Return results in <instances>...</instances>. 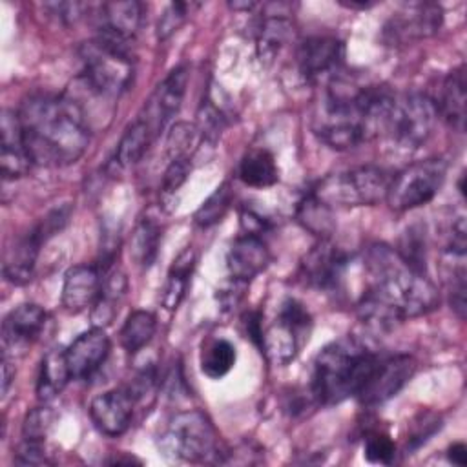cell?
<instances>
[{"instance_id": "cell-8", "label": "cell", "mask_w": 467, "mask_h": 467, "mask_svg": "<svg viewBox=\"0 0 467 467\" xmlns=\"http://www.w3.org/2000/svg\"><path fill=\"white\" fill-rule=\"evenodd\" d=\"M310 330L312 317L306 306L294 297H286L281 301L274 323L263 330L261 352L274 365H286L308 341Z\"/></svg>"}, {"instance_id": "cell-17", "label": "cell", "mask_w": 467, "mask_h": 467, "mask_svg": "<svg viewBox=\"0 0 467 467\" xmlns=\"http://www.w3.org/2000/svg\"><path fill=\"white\" fill-rule=\"evenodd\" d=\"M0 173L4 181L24 177L33 166L31 157L24 144L22 126L16 111L4 109L0 117Z\"/></svg>"}, {"instance_id": "cell-42", "label": "cell", "mask_w": 467, "mask_h": 467, "mask_svg": "<svg viewBox=\"0 0 467 467\" xmlns=\"http://www.w3.org/2000/svg\"><path fill=\"white\" fill-rule=\"evenodd\" d=\"M244 328L248 337L261 348L263 347V323H261V314L259 312H250L244 316Z\"/></svg>"}, {"instance_id": "cell-40", "label": "cell", "mask_w": 467, "mask_h": 467, "mask_svg": "<svg viewBox=\"0 0 467 467\" xmlns=\"http://www.w3.org/2000/svg\"><path fill=\"white\" fill-rule=\"evenodd\" d=\"M47 452L42 445V440H22V443L16 447L15 452V463L20 465H40L47 463Z\"/></svg>"}, {"instance_id": "cell-24", "label": "cell", "mask_w": 467, "mask_h": 467, "mask_svg": "<svg viewBox=\"0 0 467 467\" xmlns=\"http://www.w3.org/2000/svg\"><path fill=\"white\" fill-rule=\"evenodd\" d=\"M290 36H292V22L279 11L270 13L263 20L257 31L255 51H257L259 62L265 66H270L279 55V51L283 49V46L290 40Z\"/></svg>"}, {"instance_id": "cell-1", "label": "cell", "mask_w": 467, "mask_h": 467, "mask_svg": "<svg viewBox=\"0 0 467 467\" xmlns=\"http://www.w3.org/2000/svg\"><path fill=\"white\" fill-rule=\"evenodd\" d=\"M367 290L358 303L359 319L376 332L425 316L440 305V292L427 274L410 268L389 244H372L365 254Z\"/></svg>"}, {"instance_id": "cell-21", "label": "cell", "mask_w": 467, "mask_h": 467, "mask_svg": "<svg viewBox=\"0 0 467 467\" xmlns=\"http://www.w3.org/2000/svg\"><path fill=\"white\" fill-rule=\"evenodd\" d=\"M44 243L46 239L36 226H33L27 234L13 241L4 252V277L13 285H26L33 277L36 257Z\"/></svg>"}, {"instance_id": "cell-34", "label": "cell", "mask_w": 467, "mask_h": 467, "mask_svg": "<svg viewBox=\"0 0 467 467\" xmlns=\"http://www.w3.org/2000/svg\"><path fill=\"white\" fill-rule=\"evenodd\" d=\"M232 204V190L228 184H221L213 190V193L199 206L193 219L201 228H208L223 221L228 208Z\"/></svg>"}, {"instance_id": "cell-15", "label": "cell", "mask_w": 467, "mask_h": 467, "mask_svg": "<svg viewBox=\"0 0 467 467\" xmlns=\"http://www.w3.org/2000/svg\"><path fill=\"white\" fill-rule=\"evenodd\" d=\"M345 57V44L336 36H310L303 40L296 53L299 73L316 82L319 78H330L341 67Z\"/></svg>"}, {"instance_id": "cell-39", "label": "cell", "mask_w": 467, "mask_h": 467, "mask_svg": "<svg viewBox=\"0 0 467 467\" xmlns=\"http://www.w3.org/2000/svg\"><path fill=\"white\" fill-rule=\"evenodd\" d=\"M192 171V161L190 159H171L168 168L164 170L161 188L164 193H175L188 179Z\"/></svg>"}, {"instance_id": "cell-3", "label": "cell", "mask_w": 467, "mask_h": 467, "mask_svg": "<svg viewBox=\"0 0 467 467\" xmlns=\"http://www.w3.org/2000/svg\"><path fill=\"white\" fill-rule=\"evenodd\" d=\"M378 356L363 341L345 336L328 343L314 359L312 396L321 405L356 398L372 372Z\"/></svg>"}, {"instance_id": "cell-18", "label": "cell", "mask_w": 467, "mask_h": 467, "mask_svg": "<svg viewBox=\"0 0 467 467\" xmlns=\"http://www.w3.org/2000/svg\"><path fill=\"white\" fill-rule=\"evenodd\" d=\"M109 337L100 327H93L80 336L66 348V359L75 379L91 378L109 354Z\"/></svg>"}, {"instance_id": "cell-43", "label": "cell", "mask_w": 467, "mask_h": 467, "mask_svg": "<svg viewBox=\"0 0 467 467\" xmlns=\"http://www.w3.org/2000/svg\"><path fill=\"white\" fill-rule=\"evenodd\" d=\"M447 458H449L451 463L463 467V465L467 463V447H465V443H462V441L452 443V445L447 449Z\"/></svg>"}, {"instance_id": "cell-46", "label": "cell", "mask_w": 467, "mask_h": 467, "mask_svg": "<svg viewBox=\"0 0 467 467\" xmlns=\"http://www.w3.org/2000/svg\"><path fill=\"white\" fill-rule=\"evenodd\" d=\"M257 4L255 2H244V4H239V2H234V4H230V7L232 9H254Z\"/></svg>"}, {"instance_id": "cell-14", "label": "cell", "mask_w": 467, "mask_h": 467, "mask_svg": "<svg viewBox=\"0 0 467 467\" xmlns=\"http://www.w3.org/2000/svg\"><path fill=\"white\" fill-rule=\"evenodd\" d=\"M348 257L339 246L332 244L328 239H321L305 254L299 272L308 286L317 290H334L343 277Z\"/></svg>"}, {"instance_id": "cell-41", "label": "cell", "mask_w": 467, "mask_h": 467, "mask_svg": "<svg viewBox=\"0 0 467 467\" xmlns=\"http://www.w3.org/2000/svg\"><path fill=\"white\" fill-rule=\"evenodd\" d=\"M46 9H49L51 15H55L60 22L75 24L89 7L80 2H58V4L51 2V4H46Z\"/></svg>"}, {"instance_id": "cell-35", "label": "cell", "mask_w": 467, "mask_h": 467, "mask_svg": "<svg viewBox=\"0 0 467 467\" xmlns=\"http://www.w3.org/2000/svg\"><path fill=\"white\" fill-rule=\"evenodd\" d=\"M199 137H201L199 128L190 122H177L175 126H171L168 139H166L170 161L171 159H190L192 151L197 146Z\"/></svg>"}, {"instance_id": "cell-36", "label": "cell", "mask_w": 467, "mask_h": 467, "mask_svg": "<svg viewBox=\"0 0 467 467\" xmlns=\"http://www.w3.org/2000/svg\"><path fill=\"white\" fill-rule=\"evenodd\" d=\"M199 7V4L193 2H171L166 5V9L162 11V15L159 16L157 22V38L159 40H166L170 38L175 31H179V27L188 20V16L192 15V9Z\"/></svg>"}, {"instance_id": "cell-44", "label": "cell", "mask_w": 467, "mask_h": 467, "mask_svg": "<svg viewBox=\"0 0 467 467\" xmlns=\"http://www.w3.org/2000/svg\"><path fill=\"white\" fill-rule=\"evenodd\" d=\"M15 379V367L9 358H2V396L7 394L11 383Z\"/></svg>"}, {"instance_id": "cell-30", "label": "cell", "mask_w": 467, "mask_h": 467, "mask_svg": "<svg viewBox=\"0 0 467 467\" xmlns=\"http://www.w3.org/2000/svg\"><path fill=\"white\" fill-rule=\"evenodd\" d=\"M155 330L157 317L148 310H135L128 316L120 328V343L130 354H135L150 343Z\"/></svg>"}, {"instance_id": "cell-37", "label": "cell", "mask_w": 467, "mask_h": 467, "mask_svg": "<svg viewBox=\"0 0 467 467\" xmlns=\"http://www.w3.org/2000/svg\"><path fill=\"white\" fill-rule=\"evenodd\" d=\"M363 454H365V460L370 463L389 465V463H392V460L396 456V445L387 434L372 432L365 440Z\"/></svg>"}, {"instance_id": "cell-16", "label": "cell", "mask_w": 467, "mask_h": 467, "mask_svg": "<svg viewBox=\"0 0 467 467\" xmlns=\"http://www.w3.org/2000/svg\"><path fill=\"white\" fill-rule=\"evenodd\" d=\"M135 401L137 400L128 387H119L99 394L89 405L93 425L106 436H120L130 427Z\"/></svg>"}, {"instance_id": "cell-29", "label": "cell", "mask_w": 467, "mask_h": 467, "mask_svg": "<svg viewBox=\"0 0 467 467\" xmlns=\"http://www.w3.org/2000/svg\"><path fill=\"white\" fill-rule=\"evenodd\" d=\"M296 217L305 230L317 235L319 239H327L336 228L332 206H328L327 202L317 199L314 193L306 195L299 202Z\"/></svg>"}, {"instance_id": "cell-23", "label": "cell", "mask_w": 467, "mask_h": 467, "mask_svg": "<svg viewBox=\"0 0 467 467\" xmlns=\"http://www.w3.org/2000/svg\"><path fill=\"white\" fill-rule=\"evenodd\" d=\"M436 104L438 115L456 131L465 130V67L458 66L441 82L440 99Z\"/></svg>"}, {"instance_id": "cell-5", "label": "cell", "mask_w": 467, "mask_h": 467, "mask_svg": "<svg viewBox=\"0 0 467 467\" xmlns=\"http://www.w3.org/2000/svg\"><path fill=\"white\" fill-rule=\"evenodd\" d=\"M389 184L383 168L367 164L327 175L312 193L328 206H372L385 201Z\"/></svg>"}, {"instance_id": "cell-26", "label": "cell", "mask_w": 467, "mask_h": 467, "mask_svg": "<svg viewBox=\"0 0 467 467\" xmlns=\"http://www.w3.org/2000/svg\"><path fill=\"white\" fill-rule=\"evenodd\" d=\"M239 179L252 188H268L279 181V170L268 150L255 148L243 155L239 162Z\"/></svg>"}, {"instance_id": "cell-9", "label": "cell", "mask_w": 467, "mask_h": 467, "mask_svg": "<svg viewBox=\"0 0 467 467\" xmlns=\"http://www.w3.org/2000/svg\"><path fill=\"white\" fill-rule=\"evenodd\" d=\"M447 175V164L443 159H425L414 162L390 177L385 201L398 212L412 210L431 202Z\"/></svg>"}, {"instance_id": "cell-22", "label": "cell", "mask_w": 467, "mask_h": 467, "mask_svg": "<svg viewBox=\"0 0 467 467\" xmlns=\"http://www.w3.org/2000/svg\"><path fill=\"white\" fill-rule=\"evenodd\" d=\"M144 5L137 0L106 2L100 5V35L130 42L142 22Z\"/></svg>"}, {"instance_id": "cell-27", "label": "cell", "mask_w": 467, "mask_h": 467, "mask_svg": "<svg viewBox=\"0 0 467 467\" xmlns=\"http://www.w3.org/2000/svg\"><path fill=\"white\" fill-rule=\"evenodd\" d=\"M195 266V252L192 248H184L171 263L166 277V285L162 290L161 303L166 310H175L184 299L190 275Z\"/></svg>"}, {"instance_id": "cell-11", "label": "cell", "mask_w": 467, "mask_h": 467, "mask_svg": "<svg viewBox=\"0 0 467 467\" xmlns=\"http://www.w3.org/2000/svg\"><path fill=\"white\" fill-rule=\"evenodd\" d=\"M414 370L416 361L409 354L378 356L372 372L368 374L363 389L356 398L367 407L385 403L405 387V383L412 378Z\"/></svg>"}, {"instance_id": "cell-12", "label": "cell", "mask_w": 467, "mask_h": 467, "mask_svg": "<svg viewBox=\"0 0 467 467\" xmlns=\"http://www.w3.org/2000/svg\"><path fill=\"white\" fill-rule=\"evenodd\" d=\"M188 75L190 71L186 66H177L168 73V77L153 89V93L146 100L139 117L151 128L155 137L179 113L186 93Z\"/></svg>"}, {"instance_id": "cell-31", "label": "cell", "mask_w": 467, "mask_h": 467, "mask_svg": "<svg viewBox=\"0 0 467 467\" xmlns=\"http://www.w3.org/2000/svg\"><path fill=\"white\" fill-rule=\"evenodd\" d=\"M161 241V226L155 219H140L131 234V248L130 254L133 261L140 266H150L159 252Z\"/></svg>"}, {"instance_id": "cell-32", "label": "cell", "mask_w": 467, "mask_h": 467, "mask_svg": "<svg viewBox=\"0 0 467 467\" xmlns=\"http://www.w3.org/2000/svg\"><path fill=\"white\" fill-rule=\"evenodd\" d=\"M235 347L228 339H213L204 347L201 356V370L212 379L226 376L235 365Z\"/></svg>"}, {"instance_id": "cell-2", "label": "cell", "mask_w": 467, "mask_h": 467, "mask_svg": "<svg viewBox=\"0 0 467 467\" xmlns=\"http://www.w3.org/2000/svg\"><path fill=\"white\" fill-rule=\"evenodd\" d=\"M16 113L33 164L67 166L88 150V117L75 99L47 93L31 95Z\"/></svg>"}, {"instance_id": "cell-10", "label": "cell", "mask_w": 467, "mask_h": 467, "mask_svg": "<svg viewBox=\"0 0 467 467\" xmlns=\"http://www.w3.org/2000/svg\"><path fill=\"white\" fill-rule=\"evenodd\" d=\"M443 9L434 2H410L398 9L383 26L381 40L389 46H405L429 38L440 31Z\"/></svg>"}, {"instance_id": "cell-6", "label": "cell", "mask_w": 467, "mask_h": 467, "mask_svg": "<svg viewBox=\"0 0 467 467\" xmlns=\"http://www.w3.org/2000/svg\"><path fill=\"white\" fill-rule=\"evenodd\" d=\"M436 120L438 109L429 95H394L383 120L381 135H387L398 148L416 150L432 135Z\"/></svg>"}, {"instance_id": "cell-25", "label": "cell", "mask_w": 467, "mask_h": 467, "mask_svg": "<svg viewBox=\"0 0 467 467\" xmlns=\"http://www.w3.org/2000/svg\"><path fill=\"white\" fill-rule=\"evenodd\" d=\"M69 379H73V378H71V372L67 367L66 350H62V348L49 350L44 356L40 372H38V381H36L38 400H42V401L53 400L57 394L62 392V389L67 385Z\"/></svg>"}, {"instance_id": "cell-19", "label": "cell", "mask_w": 467, "mask_h": 467, "mask_svg": "<svg viewBox=\"0 0 467 467\" xmlns=\"http://www.w3.org/2000/svg\"><path fill=\"white\" fill-rule=\"evenodd\" d=\"M102 268L99 265H77L64 275L62 305L67 312L78 314L93 306L102 292Z\"/></svg>"}, {"instance_id": "cell-33", "label": "cell", "mask_w": 467, "mask_h": 467, "mask_svg": "<svg viewBox=\"0 0 467 467\" xmlns=\"http://www.w3.org/2000/svg\"><path fill=\"white\" fill-rule=\"evenodd\" d=\"M396 252L410 268L427 274V243L425 232L420 226L407 228V232L400 239V248Z\"/></svg>"}, {"instance_id": "cell-28", "label": "cell", "mask_w": 467, "mask_h": 467, "mask_svg": "<svg viewBox=\"0 0 467 467\" xmlns=\"http://www.w3.org/2000/svg\"><path fill=\"white\" fill-rule=\"evenodd\" d=\"M155 139V133L151 131V128L140 119L137 117L122 133L119 144H117V162L122 168H130L133 164H137L144 153L148 151V148L151 146Z\"/></svg>"}, {"instance_id": "cell-20", "label": "cell", "mask_w": 467, "mask_h": 467, "mask_svg": "<svg viewBox=\"0 0 467 467\" xmlns=\"http://www.w3.org/2000/svg\"><path fill=\"white\" fill-rule=\"evenodd\" d=\"M270 263V252L261 235L243 234L237 237L228 254H226V268L230 277L239 281H252L259 275Z\"/></svg>"}, {"instance_id": "cell-4", "label": "cell", "mask_w": 467, "mask_h": 467, "mask_svg": "<svg viewBox=\"0 0 467 467\" xmlns=\"http://www.w3.org/2000/svg\"><path fill=\"white\" fill-rule=\"evenodd\" d=\"M82 58L80 80L89 93L119 97L133 80V57L130 42L99 35L78 49Z\"/></svg>"}, {"instance_id": "cell-45", "label": "cell", "mask_w": 467, "mask_h": 467, "mask_svg": "<svg viewBox=\"0 0 467 467\" xmlns=\"http://www.w3.org/2000/svg\"><path fill=\"white\" fill-rule=\"evenodd\" d=\"M339 4L348 9H368L374 5V2H339Z\"/></svg>"}, {"instance_id": "cell-13", "label": "cell", "mask_w": 467, "mask_h": 467, "mask_svg": "<svg viewBox=\"0 0 467 467\" xmlns=\"http://www.w3.org/2000/svg\"><path fill=\"white\" fill-rule=\"evenodd\" d=\"M47 314L35 303H24L13 308L2 323L4 358L22 356L42 334Z\"/></svg>"}, {"instance_id": "cell-7", "label": "cell", "mask_w": 467, "mask_h": 467, "mask_svg": "<svg viewBox=\"0 0 467 467\" xmlns=\"http://www.w3.org/2000/svg\"><path fill=\"white\" fill-rule=\"evenodd\" d=\"M162 447L175 458L186 462H221V447L217 432L201 410H184L171 418L164 436Z\"/></svg>"}, {"instance_id": "cell-38", "label": "cell", "mask_w": 467, "mask_h": 467, "mask_svg": "<svg viewBox=\"0 0 467 467\" xmlns=\"http://www.w3.org/2000/svg\"><path fill=\"white\" fill-rule=\"evenodd\" d=\"M53 412L47 407H36L26 414L22 425V436L26 440H44L53 425Z\"/></svg>"}]
</instances>
